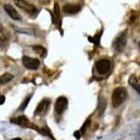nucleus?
Returning a JSON list of instances; mask_svg holds the SVG:
<instances>
[{"label":"nucleus","mask_w":140,"mask_h":140,"mask_svg":"<svg viewBox=\"0 0 140 140\" xmlns=\"http://www.w3.org/2000/svg\"><path fill=\"white\" fill-rule=\"evenodd\" d=\"M32 48L41 57H45L46 55L47 54L46 49L43 46H34L32 47Z\"/></svg>","instance_id":"nucleus-13"},{"label":"nucleus","mask_w":140,"mask_h":140,"mask_svg":"<svg viewBox=\"0 0 140 140\" xmlns=\"http://www.w3.org/2000/svg\"><path fill=\"white\" fill-rule=\"evenodd\" d=\"M5 101V97L4 95H0V105H2Z\"/></svg>","instance_id":"nucleus-18"},{"label":"nucleus","mask_w":140,"mask_h":140,"mask_svg":"<svg viewBox=\"0 0 140 140\" xmlns=\"http://www.w3.org/2000/svg\"><path fill=\"white\" fill-rule=\"evenodd\" d=\"M129 84L140 95V84L138 83L136 76H131V78L129 79Z\"/></svg>","instance_id":"nucleus-12"},{"label":"nucleus","mask_w":140,"mask_h":140,"mask_svg":"<svg viewBox=\"0 0 140 140\" xmlns=\"http://www.w3.org/2000/svg\"><path fill=\"white\" fill-rule=\"evenodd\" d=\"M14 3L19 8L24 10L28 13L35 14L37 12V8L26 0H14Z\"/></svg>","instance_id":"nucleus-3"},{"label":"nucleus","mask_w":140,"mask_h":140,"mask_svg":"<svg viewBox=\"0 0 140 140\" xmlns=\"http://www.w3.org/2000/svg\"><path fill=\"white\" fill-rule=\"evenodd\" d=\"M127 98V91L124 87L115 88L111 95V104L114 108L120 106Z\"/></svg>","instance_id":"nucleus-1"},{"label":"nucleus","mask_w":140,"mask_h":140,"mask_svg":"<svg viewBox=\"0 0 140 140\" xmlns=\"http://www.w3.org/2000/svg\"><path fill=\"white\" fill-rule=\"evenodd\" d=\"M22 62H23V65L30 70L37 69L40 64V62L37 59L30 57L27 56H24L22 57Z\"/></svg>","instance_id":"nucleus-4"},{"label":"nucleus","mask_w":140,"mask_h":140,"mask_svg":"<svg viewBox=\"0 0 140 140\" xmlns=\"http://www.w3.org/2000/svg\"><path fill=\"white\" fill-rule=\"evenodd\" d=\"M68 106V100L65 97L60 96L59 97L55 103V111L57 114H61L64 112Z\"/></svg>","instance_id":"nucleus-5"},{"label":"nucleus","mask_w":140,"mask_h":140,"mask_svg":"<svg viewBox=\"0 0 140 140\" xmlns=\"http://www.w3.org/2000/svg\"><path fill=\"white\" fill-rule=\"evenodd\" d=\"M8 40L7 35L3 26L0 24V47L4 46Z\"/></svg>","instance_id":"nucleus-11"},{"label":"nucleus","mask_w":140,"mask_h":140,"mask_svg":"<svg viewBox=\"0 0 140 140\" xmlns=\"http://www.w3.org/2000/svg\"><path fill=\"white\" fill-rule=\"evenodd\" d=\"M32 98V95H28L24 100V101L22 102V104H21V106H19V108H18V110H20V111H24V109L27 108V106H28V104L30 103V99H31Z\"/></svg>","instance_id":"nucleus-15"},{"label":"nucleus","mask_w":140,"mask_h":140,"mask_svg":"<svg viewBox=\"0 0 140 140\" xmlns=\"http://www.w3.org/2000/svg\"><path fill=\"white\" fill-rule=\"evenodd\" d=\"M62 10L65 13H67V14H76L81 10V7L80 6L76 5V4H68L63 7Z\"/></svg>","instance_id":"nucleus-10"},{"label":"nucleus","mask_w":140,"mask_h":140,"mask_svg":"<svg viewBox=\"0 0 140 140\" xmlns=\"http://www.w3.org/2000/svg\"><path fill=\"white\" fill-rule=\"evenodd\" d=\"M21 140L20 138H15V139H13V140Z\"/></svg>","instance_id":"nucleus-20"},{"label":"nucleus","mask_w":140,"mask_h":140,"mask_svg":"<svg viewBox=\"0 0 140 140\" xmlns=\"http://www.w3.org/2000/svg\"><path fill=\"white\" fill-rule=\"evenodd\" d=\"M54 13L56 16V18L58 19L59 17L60 16V5L57 2L54 3Z\"/></svg>","instance_id":"nucleus-16"},{"label":"nucleus","mask_w":140,"mask_h":140,"mask_svg":"<svg viewBox=\"0 0 140 140\" xmlns=\"http://www.w3.org/2000/svg\"><path fill=\"white\" fill-rule=\"evenodd\" d=\"M4 9L5 10V12L10 16V17L16 21H20L21 20V18L20 15L18 13V12L16 11V10L11 5L9 4H6L4 5Z\"/></svg>","instance_id":"nucleus-8"},{"label":"nucleus","mask_w":140,"mask_h":140,"mask_svg":"<svg viewBox=\"0 0 140 140\" xmlns=\"http://www.w3.org/2000/svg\"><path fill=\"white\" fill-rule=\"evenodd\" d=\"M74 137L77 139V140H79L81 138V133L79 131H76L74 133Z\"/></svg>","instance_id":"nucleus-19"},{"label":"nucleus","mask_w":140,"mask_h":140,"mask_svg":"<svg viewBox=\"0 0 140 140\" xmlns=\"http://www.w3.org/2000/svg\"><path fill=\"white\" fill-rule=\"evenodd\" d=\"M50 105V101L48 99H44L42 101L40 102V104L37 105V108L35 111V115H43L46 113L47 110L49 107Z\"/></svg>","instance_id":"nucleus-7"},{"label":"nucleus","mask_w":140,"mask_h":140,"mask_svg":"<svg viewBox=\"0 0 140 140\" xmlns=\"http://www.w3.org/2000/svg\"><path fill=\"white\" fill-rule=\"evenodd\" d=\"M126 31L122 33L114 42V48L117 51H122L126 45Z\"/></svg>","instance_id":"nucleus-6"},{"label":"nucleus","mask_w":140,"mask_h":140,"mask_svg":"<svg viewBox=\"0 0 140 140\" xmlns=\"http://www.w3.org/2000/svg\"><path fill=\"white\" fill-rule=\"evenodd\" d=\"M139 47H140V43H139Z\"/></svg>","instance_id":"nucleus-21"},{"label":"nucleus","mask_w":140,"mask_h":140,"mask_svg":"<svg viewBox=\"0 0 140 140\" xmlns=\"http://www.w3.org/2000/svg\"><path fill=\"white\" fill-rule=\"evenodd\" d=\"M95 68L100 75H104L109 71L111 63L106 59H102L95 63Z\"/></svg>","instance_id":"nucleus-2"},{"label":"nucleus","mask_w":140,"mask_h":140,"mask_svg":"<svg viewBox=\"0 0 140 140\" xmlns=\"http://www.w3.org/2000/svg\"><path fill=\"white\" fill-rule=\"evenodd\" d=\"M10 122L15 124L19 125L21 126H24V127H28L30 125V121L27 119V117L26 116L21 115L17 117H13L10 119Z\"/></svg>","instance_id":"nucleus-9"},{"label":"nucleus","mask_w":140,"mask_h":140,"mask_svg":"<svg viewBox=\"0 0 140 140\" xmlns=\"http://www.w3.org/2000/svg\"><path fill=\"white\" fill-rule=\"evenodd\" d=\"M90 120H87L84 125H82V127H81V133L82 134H84L85 131H86V130L87 129V128H88V126L90 125Z\"/></svg>","instance_id":"nucleus-17"},{"label":"nucleus","mask_w":140,"mask_h":140,"mask_svg":"<svg viewBox=\"0 0 140 140\" xmlns=\"http://www.w3.org/2000/svg\"><path fill=\"white\" fill-rule=\"evenodd\" d=\"M13 78V76L10 73H4L0 76V84H4L10 81Z\"/></svg>","instance_id":"nucleus-14"}]
</instances>
